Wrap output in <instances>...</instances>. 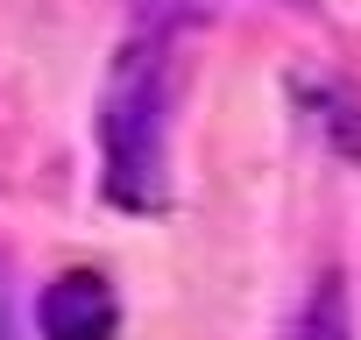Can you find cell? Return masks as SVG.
<instances>
[{
  "instance_id": "6da1fadb",
  "label": "cell",
  "mask_w": 361,
  "mask_h": 340,
  "mask_svg": "<svg viewBox=\"0 0 361 340\" xmlns=\"http://www.w3.org/2000/svg\"><path fill=\"white\" fill-rule=\"evenodd\" d=\"M163 135H170V57L163 36H135L106 78L99 142H106V192L121 206L163 199Z\"/></svg>"
},
{
  "instance_id": "7a4b0ae2",
  "label": "cell",
  "mask_w": 361,
  "mask_h": 340,
  "mask_svg": "<svg viewBox=\"0 0 361 340\" xmlns=\"http://www.w3.org/2000/svg\"><path fill=\"white\" fill-rule=\"evenodd\" d=\"M114 319H121V305H114L106 277H92V269H71L43 291V333L50 340H106Z\"/></svg>"
},
{
  "instance_id": "3957f363",
  "label": "cell",
  "mask_w": 361,
  "mask_h": 340,
  "mask_svg": "<svg viewBox=\"0 0 361 340\" xmlns=\"http://www.w3.org/2000/svg\"><path fill=\"white\" fill-rule=\"evenodd\" d=\"M290 340H347V291H340V277H319L312 284Z\"/></svg>"
}]
</instances>
